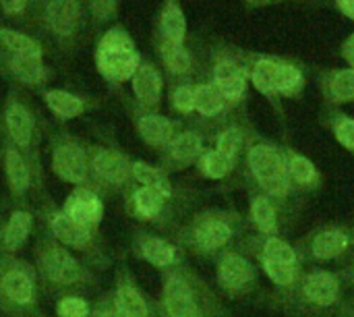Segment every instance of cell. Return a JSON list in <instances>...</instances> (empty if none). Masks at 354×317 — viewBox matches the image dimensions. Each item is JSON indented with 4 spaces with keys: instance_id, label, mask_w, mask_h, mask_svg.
<instances>
[{
    "instance_id": "6da1fadb",
    "label": "cell",
    "mask_w": 354,
    "mask_h": 317,
    "mask_svg": "<svg viewBox=\"0 0 354 317\" xmlns=\"http://www.w3.org/2000/svg\"><path fill=\"white\" fill-rule=\"evenodd\" d=\"M97 69L112 81H127L139 69L135 42L122 29H110L97 46Z\"/></svg>"
},
{
    "instance_id": "7a4b0ae2",
    "label": "cell",
    "mask_w": 354,
    "mask_h": 317,
    "mask_svg": "<svg viewBox=\"0 0 354 317\" xmlns=\"http://www.w3.org/2000/svg\"><path fill=\"white\" fill-rule=\"evenodd\" d=\"M301 73L297 66L290 64H282V62H274V60H261L257 62L255 71H253V83L257 89L266 91V93H274V91H295L301 85Z\"/></svg>"
},
{
    "instance_id": "3957f363",
    "label": "cell",
    "mask_w": 354,
    "mask_h": 317,
    "mask_svg": "<svg viewBox=\"0 0 354 317\" xmlns=\"http://www.w3.org/2000/svg\"><path fill=\"white\" fill-rule=\"evenodd\" d=\"M66 216L81 226H91L102 220V201L87 189H77L66 199Z\"/></svg>"
},
{
    "instance_id": "277c9868",
    "label": "cell",
    "mask_w": 354,
    "mask_h": 317,
    "mask_svg": "<svg viewBox=\"0 0 354 317\" xmlns=\"http://www.w3.org/2000/svg\"><path fill=\"white\" fill-rule=\"evenodd\" d=\"M41 268L48 278L60 284H71L81 278L79 264L64 249H58V247H50V251L44 255Z\"/></svg>"
},
{
    "instance_id": "5b68a950",
    "label": "cell",
    "mask_w": 354,
    "mask_h": 317,
    "mask_svg": "<svg viewBox=\"0 0 354 317\" xmlns=\"http://www.w3.org/2000/svg\"><path fill=\"white\" fill-rule=\"evenodd\" d=\"M164 303L170 317H199V307L191 289L180 278H170L164 291Z\"/></svg>"
},
{
    "instance_id": "8992f818",
    "label": "cell",
    "mask_w": 354,
    "mask_h": 317,
    "mask_svg": "<svg viewBox=\"0 0 354 317\" xmlns=\"http://www.w3.org/2000/svg\"><path fill=\"white\" fill-rule=\"evenodd\" d=\"M54 170L60 179L71 181V183H81L87 174V166H85V156L83 152L73 145V143H64L56 150L54 154Z\"/></svg>"
},
{
    "instance_id": "52a82bcc",
    "label": "cell",
    "mask_w": 354,
    "mask_h": 317,
    "mask_svg": "<svg viewBox=\"0 0 354 317\" xmlns=\"http://www.w3.org/2000/svg\"><path fill=\"white\" fill-rule=\"evenodd\" d=\"M249 164L253 174L261 181V185L274 183V181H282L284 179V164L282 158L266 145L253 147L249 154Z\"/></svg>"
},
{
    "instance_id": "ba28073f",
    "label": "cell",
    "mask_w": 354,
    "mask_h": 317,
    "mask_svg": "<svg viewBox=\"0 0 354 317\" xmlns=\"http://www.w3.org/2000/svg\"><path fill=\"white\" fill-rule=\"evenodd\" d=\"M46 19L58 35H71L79 23V4L73 0L50 2L46 6Z\"/></svg>"
},
{
    "instance_id": "9c48e42d",
    "label": "cell",
    "mask_w": 354,
    "mask_h": 317,
    "mask_svg": "<svg viewBox=\"0 0 354 317\" xmlns=\"http://www.w3.org/2000/svg\"><path fill=\"white\" fill-rule=\"evenodd\" d=\"M245 73L232 62H220L216 66V87L226 100H239L245 91Z\"/></svg>"
},
{
    "instance_id": "30bf717a",
    "label": "cell",
    "mask_w": 354,
    "mask_h": 317,
    "mask_svg": "<svg viewBox=\"0 0 354 317\" xmlns=\"http://www.w3.org/2000/svg\"><path fill=\"white\" fill-rule=\"evenodd\" d=\"M93 170L100 179L118 185L129 176L131 164L114 152H102L93 158Z\"/></svg>"
},
{
    "instance_id": "8fae6325",
    "label": "cell",
    "mask_w": 354,
    "mask_h": 317,
    "mask_svg": "<svg viewBox=\"0 0 354 317\" xmlns=\"http://www.w3.org/2000/svg\"><path fill=\"white\" fill-rule=\"evenodd\" d=\"M133 89L141 102L156 104L162 93V79L158 71L149 64H139L137 73L133 75Z\"/></svg>"
},
{
    "instance_id": "7c38bea8",
    "label": "cell",
    "mask_w": 354,
    "mask_h": 317,
    "mask_svg": "<svg viewBox=\"0 0 354 317\" xmlns=\"http://www.w3.org/2000/svg\"><path fill=\"white\" fill-rule=\"evenodd\" d=\"M52 230L56 235V239L68 247H83L89 243V228L87 226H81L77 224L75 220H71L66 214H58L54 220H52Z\"/></svg>"
},
{
    "instance_id": "4fadbf2b",
    "label": "cell",
    "mask_w": 354,
    "mask_h": 317,
    "mask_svg": "<svg viewBox=\"0 0 354 317\" xmlns=\"http://www.w3.org/2000/svg\"><path fill=\"white\" fill-rule=\"evenodd\" d=\"M305 293L317 305H332L338 297V282L334 276H330L326 272H317L307 278Z\"/></svg>"
},
{
    "instance_id": "5bb4252c",
    "label": "cell",
    "mask_w": 354,
    "mask_h": 317,
    "mask_svg": "<svg viewBox=\"0 0 354 317\" xmlns=\"http://www.w3.org/2000/svg\"><path fill=\"white\" fill-rule=\"evenodd\" d=\"M251 278H253V270L243 257L228 255V257L222 260V264H220V280H222L224 287L241 289L247 282H251Z\"/></svg>"
},
{
    "instance_id": "9a60e30c",
    "label": "cell",
    "mask_w": 354,
    "mask_h": 317,
    "mask_svg": "<svg viewBox=\"0 0 354 317\" xmlns=\"http://www.w3.org/2000/svg\"><path fill=\"white\" fill-rule=\"evenodd\" d=\"M6 125H8V133H10V137L17 141V145L27 147L29 141H31V131H33L31 114H29L23 106L15 104V106H10L8 112H6Z\"/></svg>"
},
{
    "instance_id": "2e32d148",
    "label": "cell",
    "mask_w": 354,
    "mask_h": 317,
    "mask_svg": "<svg viewBox=\"0 0 354 317\" xmlns=\"http://www.w3.org/2000/svg\"><path fill=\"white\" fill-rule=\"evenodd\" d=\"M195 239H197L199 247H203V249H218L228 243L230 228H228V224H224L220 220H209L197 228Z\"/></svg>"
},
{
    "instance_id": "e0dca14e",
    "label": "cell",
    "mask_w": 354,
    "mask_h": 317,
    "mask_svg": "<svg viewBox=\"0 0 354 317\" xmlns=\"http://www.w3.org/2000/svg\"><path fill=\"white\" fill-rule=\"evenodd\" d=\"M185 29H187V23H185V15L180 6L176 2H168L162 12V31L166 35V42L180 44L185 37Z\"/></svg>"
},
{
    "instance_id": "ac0fdd59",
    "label": "cell",
    "mask_w": 354,
    "mask_h": 317,
    "mask_svg": "<svg viewBox=\"0 0 354 317\" xmlns=\"http://www.w3.org/2000/svg\"><path fill=\"white\" fill-rule=\"evenodd\" d=\"M131 170H133L135 179L139 183H143L145 189H151V191L160 193L162 197H170V193H172L170 191V183H168V179L158 168H153V166H149L145 162H135Z\"/></svg>"
},
{
    "instance_id": "d6986e66",
    "label": "cell",
    "mask_w": 354,
    "mask_h": 317,
    "mask_svg": "<svg viewBox=\"0 0 354 317\" xmlns=\"http://www.w3.org/2000/svg\"><path fill=\"white\" fill-rule=\"evenodd\" d=\"M2 287H4L6 297L15 303L25 305L33 297V287H31V280L25 272H19V270L8 272L2 280Z\"/></svg>"
},
{
    "instance_id": "ffe728a7",
    "label": "cell",
    "mask_w": 354,
    "mask_h": 317,
    "mask_svg": "<svg viewBox=\"0 0 354 317\" xmlns=\"http://www.w3.org/2000/svg\"><path fill=\"white\" fill-rule=\"evenodd\" d=\"M141 137L151 145H164L172 139V123L160 116H145L139 123Z\"/></svg>"
},
{
    "instance_id": "44dd1931",
    "label": "cell",
    "mask_w": 354,
    "mask_h": 317,
    "mask_svg": "<svg viewBox=\"0 0 354 317\" xmlns=\"http://www.w3.org/2000/svg\"><path fill=\"white\" fill-rule=\"evenodd\" d=\"M348 245V239L344 233L340 230H326L319 233L313 241V251L319 260H330L336 257L338 253H342Z\"/></svg>"
},
{
    "instance_id": "7402d4cb",
    "label": "cell",
    "mask_w": 354,
    "mask_h": 317,
    "mask_svg": "<svg viewBox=\"0 0 354 317\" xmlns=\"http://www.w3.org/2000/svg\"><path fill=\"white\" fill-rule=\"evenodd\" d=\"M46 104L60 116V118H73L77 114L83 112V102L68 93V91H60V89H52L46 93Z\"/></svg>"
},
{
    "instance_id": "603a6c76",
    "label": "cell",
    "mask_w": 354,
    "mask_h": 317,
    "mask_svg": "<svg viewBox=\"0 0 354 317\" xmlns=\"http://www.w3.org/2000/svg\"><path fill=\"white\" fill-rule=\"evenodd\" d=\"M0 42L12 56H41L37 42L12 29H0Z\"/></svg>"
},
{
    "instance_id": "cb8c5ba5",
    "label": "cell",
    "mask_w": 354,
    "mask_h": 317,
    "mask_svg": "<svg viewBox=\"0 0 354 317\" xmlns=\"http://www.w3.org/2000/svg\"><path fill=\"white\" fill-rule=\"evenodd\" d=\"M6 174L10 181V187L15 193H23L29 187V170L25 166V160L21 158V154H17L15 150L6 152Z\"/></svg>"
},
{
    "instance_id": "d4e9b609",
    "label": "cell",
    "mask_w": 354,
    "mask_h": 317,
    "mask_svg": "<svg viewBox=\"0 0 354 317\" xmlns=\"http://www.w3.org/2000/svg\"><path fill=\"white\" fill-rule=\"evenodd\" d=\"M31 228V216L27 212H15L8 220V226L4 230V245L6 249H17Z\"/></svg>"
},
{
    "instance_id": "484cf974",
    "label": "cell",
    "mask_w": 354,
    "mask_h": 317,
    "mask_svg": "<svg viewBox=\"0 0 354 317\" xmlns=\"http://www.w3.org/2000/svg\"><path fill=\"white\" fill-rule=\"evenodd\" d=\"M10 69L25 83H37L44 77L41 56H12Z\"/></svg>"
},
{
    "instance_id": "4316f807",
    "label": "cell",
    "mask_w": 354,
    "mask_h": 317,
    "mask_svg": "<svg viewBox=\"0 0 354 317\" xmlns=\"http://www.w3.org/2000/svg\"><path fill=\"white\" fill-rule=\"evenodd\" d=\"M224 106V96L216 85H199L195 87V110H199L205 116H212L220 112Z\"/></svg>"
},
{
    "instance_id": "83f0119b",
    "label": "cell",
    "mask_w": 354,
    "mask_h": 317,
    "mask_svg": "<svg viewBox=\"0 0 354 317\" xmlns=\"http://www.w3.org/2000/svg\"><path fill=\"white\" fill-rule=\"evenodd\" d=\"M143 257L158 268H166L174 262V249L162 239H149L143 243Z\"/></svg>"
},
{
    "instance_id": "f1b7e54d",
    "label": "cell",
    "mask_w": 354,
    "mask_h": 317,
    "mask_svg": "<svg viewBox=\"0 0 354 317\" xmlns=\"http://www.w3.org/2000/svg\"><path fill=\"white\" fill-rule=\"evenodd\" d=\"M116 309L122 311L127 317H145L147 316V307L145 301L141 299V295L135 289H120L116 295Z\"/></svg>"
},
{
    "instance_id": "f546056e",
    "label": "cell",
    "mask_w": 354,
    "mask_h": 317,
    "mask_svg": "<svg viewBox=\"0 0 354 317\" xmlns=\"http://www.w3.org/2000/svg\"><path fill=\"white\" fill-rule=\"evenodd\" d=\"M170 150H172V156L176 160L189 162V160H193V158L199 156V152H201V139L195 133H183V135H178L172 141Z\"/></svg>"
},
{
    "instance_id": "4dcf8cb0",
    "label": "cell",
    "mask_w": 354,
    "mask_h": 317,
    "mask_svg": "<svg viewBox=\"0 0 354 317\" xmlns=\"http://www.w3.org/2000/svg\"><path fill=\"white\" fill-rule=\"evenodd\" d=\"M162 203H164V197L151 189L141 187L135 193V210L141 218H153L162 210Z\"/></svg>"
},
{
    "instance_id": "1f68e13d",
    "label": "cell",
    "mask_w": 354,
    "mask_h": 317,
    "mask_svg": "<svg viewBox=\"0 0 354 317\" xmlns=\"http://www.w3.org/2000/svg\"><path fill=\"white\" fill-rule=\"evenodd\" d=\"M162 54H164V60H166V64H168V69L172 73H185L191 66V56L180 44L166 42L164 48H162Z\"/></svg>"
},
{
    "instance_id": "d6a6232c",
    "label": "cell",
    "mask_w": 354,
    "mask_h": 317,
    "mask_svg": "<svg viewBox=\"0 0 354 317\" xmlns=\"http://www.w3.org/2000/svg\"><path fill=\"white\" fill-rule=\"evenodd\" d=\"M266 262H274V264H284V266H295L297 264V253L290 249V245H286L280 239H270L266 245Z\"/></svg>"
},
{
    "instance_id": "836d02e7",
    "label": "cell",
    "mask_w": 354,
    "mask_h": 317,
    "mask_svg": "<svg viewBox=\"0 0 354 317\" xmlns=\"http://www.w3.org/2000/svg\"><path fill=\"white\" fill-rule=\"evenodd\" d=\"M253 220L263 233H274L276 230V212L272 203L263 197H257L253 201Z\"/></svg>"
},
{
    "instance_id": "e575fe53",
    "label": "cell",
    "mask_w": 354,
    "mask_h": 317,
    "mask_svg": "<svg viewBox=\"0 0 354 317\" xmlns=\"http://www.w3.org/2000/svg\"><path fill=\"white\" fill-rule=\"evenodd\" d=\"M332 96L340 102L354 100V69L340 71L332 79Z\"/></svg>"
},
{
    "instance_id": "d590c367",
    "label": "cell",
    "mask_w": 354,
    "mask_h": 317,
    "mask_svg": "<svg viewBox=\"0 0 354 317\" xmlns=\"http://www.w3.org/2000/svg\"><path fill=\"white\" fill-rule=\"evenodd\" d=\"M201 168H203V172H205L207 176H212V179H222V176H226V174L230 172L232 164H230L226 158H222L218 152H209V154L203 156Z\"/></svg>"
},
{
    "instance_id": "8d00e7d4",
    "label": "cell",
    "mask_w": 354,
    "mask_h": 317,
    "mask_svg": "<svg viewBox=\"0 0 354 317\" xmlns=\"http://www.w3.org/2000/svg\"><path fill=\"white\" fill-rule=\"evenodd\" d=\"M239 147H241V135H239V131H226L222 137H220V141H218V154L222 156V158H226L230 164H234V160H236V156H239Z\"/></svg>"
},
{
    "instance_id": "74e56055",
    "label": "cell",
    "mask_w": 354,
    "mask_h": 317,
    "mask_svg": "<svg viewBox=\"0 0 354 317\" xmlns=\"http://www.w3.org/2000/svg\"><path fill=\"white\" fill-rule=\"evenodd\" d=\"M290 174H292L295 181L307 185V183H311V181L315 179V166H313L307 158L297 156V158H292V162H290Z\"/></svg>"
},
{
    "instance_id": "f35d334b",
    "label": "cell",
    "mask_w": 354,
    "mask_h": 317,
    "mask_svg": "<svg viewBox=\"0 0 354 317\" xmlns=\"http://www.w3.org/2000/svg\"><path fill=\"white\" fill-rule=\"evenodd\" d=\"M58 316L60 317H87L89 307L83 299L77 297H66L58 303Z\"/></svg>"
},
{
    "instance_id": "ab89813d",
    "label": "cell",
    "mask_w": 354,
    "mask_h": 317,
    "mask_svg": "<svg viewBox=\"0 0 354 317\" xmlns=\"http://www.w3.org/2000/svg\"><path fill=\"white\" fill-rule=\"evenodd\" d=\"M266 272L270 274V278L280 284V287H286L292 282L295 278V270L292 266H284V264H274V262H266Z\"/></svg>"
},
{
    "instance_id": "60d3db41",
    "label": "cell",
    "mask_w": 354,
    "mask_h": 317,
    "mask_svg": "<svg viewBox=\"0 0 354 317\" xmlns=\"http://www.w3.org/2000/svg\"><path fill=\"white\" fill-rule=\"evenodd\" d=\"M172 102L180 112L195 110V87H178L172 96Z\"/></svg>"
},
{
    "instance_id": "b9f144b4",
    "label": "cell",
    "mask_w": 354,
    "mask_h": 317,
    "mask_svg": "<svg viewBox=\"0 0 354 317\" xmlns=\"http://www.w3.org/2000/svg\"><path fill=\"white\" fill-rule=\"evenodd\" d=\"M336 139L348 147V150H354V120L353 118H340L336 123Z\"/></svg>"
},
{
    "instance_id": "7bdbcfd3",
    "label": "cell",
    "mask_w": 354,
    "mask_h": 317,
    "mask_svg": "<svg viewBox=\"0 0 354 317\" xmlns=\"http://www.w3.org/2000/svg\"><path fill=\"white\" fill-rule=\"evenodd\" d=\"M116 8H118L116 2H93V4H91V10H93L100 19H108Z\"/></svg>"
},
{
    "instance_id": "ee69618b",
    "label": "cell",
    "mask_w": 354,
    "mask_h": 317,
    "mask_svg": "<svg viewBox=\"0 0 354 317\" xmlns=\"http://www.w3.org/2000/svg\"><path fill=\"white\" fill-rule=\"evenodd\" d=\"M0 6H2L6 12H19V10L25 8V2H23V0H19V2H2Z\"/></svg>"
},
{
    "instance_id": "f6af8a7d",
    "label": "cell",
    "mask_w": 354,
    "mask_h": 317,
    "mask_svg": "<svg viewBox=\"0 0 354 317\" xmlns=\"http://www.w3.org/2000/svg\"><path fill=\"white\" fill-rule=\"evenodd\" d=\"M338 8H340L346 17L354 19V0H348V2H338Z\"/></svg>"
},
{
    "instance_id": "bcb514c9",
    "label": "cell",
    "mask_w": 354,
    "mask_h": 317,
    "mask_svg": "<svg viewBox=\"0 0 354 317\" xmlns=\"http://www.w3.org/2000/svg\"><path fill=\"white\" fill-rule=\"evenodd\" d=\"M346 56H348V60L354 64V35L348 39V44H346Z\"/></svg>"
},
{
    "instance_id": "7dc6e473",
    "label": "cell",
    "mask_w": 354,
    "mask_h": 317,
    "mask_svg": "<svg viewBox=\"0 0 354 317\" xmlns=\"http://www.w3.org/2000/svg\"><path fill=\"white\" fill-rule=\"evenodd\" d=\"M100 317H127L122 311H118V309H112V311H106V314H102Z\"/></svg>"
}]
</instances>
